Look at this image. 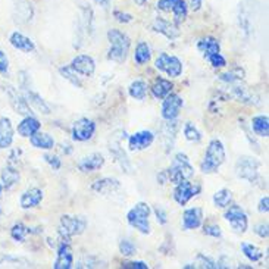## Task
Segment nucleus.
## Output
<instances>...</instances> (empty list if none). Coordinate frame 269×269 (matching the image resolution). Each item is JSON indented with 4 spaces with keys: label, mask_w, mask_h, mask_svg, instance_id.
<instances>
[{
    "label": "nucleus",
    "mask_w": 269,
    "mask_h": 269,
    "mask_svg": "<svg viewBox=\"0 0 269 269\" xmlns=\"http://www.w3.org/2000/svg\"><path fill=\"white\" fill-rule=\"evenodd\" d=\"M260 161L252 156H241L237 164H235V174L238 178L246 180L252 186H256L259 188L266 187V183L263 180V176L260 175L259 169H260Z\"/></svg>",
    "instance_id": "nucleus-1"
},
{
    "label": "nucleus",
    "mask_w": 269,
    "mask_h": 269,
    "mask_svg": "<svg viewBox=\"0 0 269 269\" xmlns=\"http://www.w3.org/2000/svg\"><path fill=\"white\" fill-rule=\"evenodd\" d=\"M107 40L110 43V49L107 52V59L118 62V63L125 62V59L128 56L129 46H131V40H129L128 35L117 28H112L107 31Z\"/></svg>",
    "instance_id": "nucleus-2"
},
{
    "label": "nucleus",
    "mask_w": 269,
    "mask_h": 269,
    "mask_svg": "<svg viewBox=\"0 0 269 269\" xmlns=\"http://www.w3.org/2000/svg\"><path fill=\"white\" fill-rule=\"evenodd\" d=\"M168 181H171L172 184H180L186 180H190L194 176V166L190 164V159L186 153L180 152L176 153L174 158V162L171 165L169 169L165 171Z\"/></svg>",
    "instance_id": "nucleus-3"
},
{
    "label": "nucleus",
    "mask_w": 269,
    "mask_h": 269,
    "mask_svg": "<svg viewBox=\"0 0 269 269\" xmlns=\"http://www.w3.org/2000/svg\"><path fill=\"white\" fill-rule=\"evenodd\" d=\"M225 162V147L221 140H212L208 144L205 153V159L200 164V169L203 174H213L219 169V166Z\"/></svg>",
    "instance_id": "nucleus-4"
},
{
    "label": "nucleus",
    "mask_w": 269,
    "mask_h": 269,
    "mask_svg": "<svg viewBox=\"0 0 269 269\" xmlns=\"http://www.w3.org/2000/svg\"><path fill=\"white\" fill-rule=\"evenodd\" d=\"M87 227V221L82 216H71L63 215L60 218V227H59V238L60 241L70 243L74 235H80L84 233Z\"/></svg>",
    "instance_id": "nucleus-5"
},
{
    "label": "nucleus",
    "mask_w": 269,
    "mask_h": 269,
    "mask_svg": "<svg viewBox=\"0 0 269 269\" xmlns=\"http://www.w3.org/2000/svg\"><path fill=\"white\" fill-rule=\"evenodd\" d=\"M149 216H150V208L146 203H137L131 211L127 213V221L128 223L140 231L141 234H149L150 233V223H149Z\"/></svg>",
    "instance_id": "nucleus-6"
},
{
    "label": "nucleus",
    "mask_w": 269,
    "mask_h": 269,
    "mask_svg": "<svg viewBox=\"0 0 269 269\" xmlns=\"http://www.w3.org/2000/svg\"><path fill=\"white\" fill-rule=\"evenodd\" d=\"M223 218L230 222L231 228L238 234H244L249 228V218H247L246 212L243 211L238 205H231L228 206V209L225 211Z\"/></svg>",
    "instance_id": "nucleus-7"
},
{
    "label": "nucleus",
    "mask_w": 269,
    "mask_h": 269,
    "mask_svg": "<svg viewBox=\"0 0 269 269\" xmlns=\"http://www.w3.org/2000/svg\"><path fill=\"white\" fill-rule=\"evenodd\" d=\"M156 70L165 72L171 78H178L183 74V63L176 56H171L168 53H161L154 60Z\"/></svg>",
    "instance_id": "nucleus-8"
},
{
    "label": "nucleus",
    "mask_w": 269,
    "mask_h": 269,
    "mask_svg": "<svg viewBox=\"0 0 269 269\" xmlns=\"http://www.w3.org/2000/svg\"><path fill=\"white\" fill-rule=\"evenodd\" d=\"M3 90L9 99V103H11L12 109L18 114V115H23V117H28V115H33L31 112V106L27 103L25 97L23 93H19L15 87L12 85H3Z\"/></svg>",
    "instance_id": "nucleus-9"
},
{
    "label": "nucleus",
    "mask_w": 269,
    "mask_h": 269,
    "mask_svg": "<svg viewBox=\"0 0 269 269\" xmlns=\"http://www.w3.org/2000/svg\"><path fill=\"white\" fill-rule=\"evenodd\" d=\"M201 191V186L200 184H193L190 183V180H186L180 184H176L175 190H174V200L180 206H186L190 200L194 196H197Z\"/></svg>",
    "instance_id": "nucleus-10"
},
{
    "label": "nucleus",
    "mask_w": 269,
    "mask_h": 269,
    "mask_svg": "<svg viewBox=\"0 0 269 269\" xmlns=\"http://www.w3.org/2000/svg\"><path fill=\"white\" fill-rule=\"evenodd\" d=\"M96 132V122L88 118H80L78 121L74 122L71 134L72 140L75 141H88Z\"/></svg>",
    "instance_id": "nucleus-11"
},
{
    "label": "nucleus",
    "mask_w": 269,
    "mask_h": 269,
    "mask_svg": "<svg viewBox=\"0 0 269 269\" xmlns=\"http://www.w3.org/2000/svg\"><path fill=\"white\" fill-rule=\"evenodd\" d=\"M184 105L183 99L178 96V94L169 93L164 99V103H162V118L165 121H172L176 119L180 115V110Z\"/></svg>",
    "instance_id": "nucleus-12"
},
{
    "label": "nucleus",
    "mask_w": 269,
    "mask_h": 269,
    "mask_svg": "<svg viewBox=\"0 0 269 269\" xmlns=\"http://www.w3.org/2000/svg\"><path fill=\"white\" fill-rule=\"evenodd\" d=\"M153 141H154V134L152 131L141 129V131H137V132L129 136L128 147L131 152H140V150L150 147Z\"/></svg>",
    "instance_id": "nucleus-13"
},
{
    "label": "nucleus",
    "mask_w": 269,
    "mask_h": 269,
    "mask_svg": "<svg viewBox=\"0 0 269 269\" xmlns=\"http://www.w3.org/2000/svg\"><path fill=\"white\" fill-rule=\"evenodd\" d=\"M71 68L75 71L77 74H80L82 77H92L96 71V63L94 59L88 55H78L77 58L72 59L71 62Z\"/></svg>",
    "instance_id": "nucleus-14"
},
{
    "label": "nucleus",
    "mask_w": 269,
    "mask_h": 269,
    "mask_svg": "<svg viewBox=\"0 0 269 269\" xmlns=\"http://www.w3.org/2000/svg\"><path fill=\"white\" fill-rule=\"evenodd\" d=\"M74 265V255L71 250L70 243L66 241H59L58 244V256L55 260V269H70Z\"/></svg>",
    "instance_id": "nucleus-15"
},
{
    "label": "nucleus",
    "mask_w": 269,
    "mask_h": 269,
    "mask_svg": "<svg viewBox=\"0 0 269 269\" xmlns=\"http://www.w3.org/2000/svg\"><path fill=\"white\" fill-rule=\"evenodd\" d=\"M43 197L44 196H43V191L40 188H28V190L24 191L23 194H21V197H19V206L23 209H25V211L34 209V208H37L43 201Z\"/></svg>",
    "instance_id": "nucleus-16"
},
{
    "label": "nucleus",
    "mask_w": 269,
    "mask_h": 269,
    "mask_svg": "<svg viewBox=\"0 0 269 269\" xmlns=\"http://www.w3.org/2000/svg\"><path fill=\"white\" fill-rule=\"evenodd\" d=\"M34 9L28 0H18L13 8V19L18 24H27L33 19Z\"/></svg>",
    "instance_id": "nucleus-17"
},
{
    "label": "nucleus",
    "mask_w": 269,
    "mask_h": 269,
    "mask_svg": "<svg viewBox=\"0 0 269 269\" xmlns=\"http://www.w3.org/2000/svg\"><path fill=\"white\" fill-rule=\"evenodd\" d=\"M230 85H231V94L230 96H233L238 102H241L244 105H256L258 103V97L255 96V93L250 88L241 85L240 82L230 84Z\"/></svg>",
    "instance_id": "nucleus-18"
},
{
    "label": "nucleus",
    "mask_w": 269,
    "mask_h": 269,
    "mask_svg": "<svg viewBox=\"0 0 269 269\" xmlns=\"http://www.w3.org/2000/svg\"><path fill=\"white\" fill-rule=\"evenodd\" d=\"M40 128H41L40 121L35 117H33V115H28V117H24L23 121L18 124L16 131L24 139H30L33 134H35L37 131H40Z\"/></svg>",
    "instance_id": "nucleus-19"
},
{
    "label": "nucleus",
    "mask_w": 269,
    "mask_h": 269,
    "mask_svg": "<svg viewBox=\"0 0 269 269\" xmlns=\"http://www.w3.org/2000/svg\"><path fill=\"white\" fill-rule=\"evenodd\" d=\"M105 165V158L100 153H92L85 158H82L78 162V169L81 172H94L97 169H100Z\"/></svg>",
    "instance_id": "nucleus-20"
},
{
    "label": "nucleus",
    "mask_w": 269,
    "mask_h": 269,
    "mask_svg": "<svg viewBox=\"0 0 269 269\" xmlns=\"http://www.w3.org/2000/svg\"><path fill=\"white\" fill-rule=\"evenodd\" d=\"M23 94H24V97H25V100H27V103H28L30 106H33L37 112L44 114V115H49V114H50V107H49V105H47L46 102L41 99V96H40V94L33 92V90H31V88H28V87L23 88Z\"/></svg>",
    "instance_id": "nucleus-21"
},
{
    "label": "nucleus",
    "mask_w": 269,
    "mask_h": 269,
    "mask_svg": "<svg viewBox=\"0 0 269 269\" xmlns=\"http://www.w3.org/2000/svg\"><path fill=\"white\" fill-rule=\"evenodd\" d=\"M203 222V211L200 208H190L183 213V228L196 230Z\"/></svg>",
    "instance_id": "nucleus-22"
},
{
    "label": "nucleus",
    "mask_w": 269,
    "mask_h": 269,
    "mask_svg": "<svg viewBox=\"0 0 269 269\" xmlns=\"http://www.w3.org/2000/svg\"><path fill=\"white\" fill-rule=\"evenodd\" d=\"M19 181V171L15 165L8 164L0 174V183L3 186V190H11L13 188Z\"/></svg>",
    "instance_id": "nucleus-23"
},
{
    "label": "nucleus",
    "mask_w": 269,
    "mask_h": 269,
    "mask_svg": "<svg viewBox=\"0 0 269 269\" xmlns=\"http://www.w3.org/2000/svg\"><path fill=\"white\" fill-rule=\"evenodd\" d=\"M13 143V125L11 118H0V149H9Z\"/></svg>",
    "instance_id": "nucleus-24"
},
{
    "label": "nucleus",
    "mask_w": 269,
    "mask_h": 269,
    "mask_svg": "<svg viewBox=\"0 0 269 269\" xmlns=\"http://www.w3.org/2000/svg\"><path fill=\"white\" fill-rule=\"evenodd\" d=\"M9 41H11L12 47H15L16 50H21L24 53H33L35 50L34 41L30 37L19 33V31L12 33L11 37H9Z\"/></svg>",
    "instance_id": "nucleus-25"
},
{
    "label": "nucleus",
    "mask_w": 269,
    "mask_h": 269,
    "mask_svg": "<svg viewBox=\"0 0 269 269\" xmlns=\"http://www.w3.org/2000/svg\"><path fill=\"white\" fill-rule=\"evenodd\" d=\"M152 28L156 33L165 35L169 40H175V38L180 37V30L176 28L174 24H171L169 21L164 19V18H156Z\"/></svg>",
    "instance_id": "nucleus-26"
},
{
    "label": "nucleus",
    "mask_w": 269,
    "mask_h": 269,
    "mask_svg": "<svg viewBox=\"0 0 269 269\" xmlns=\"http://www.w3.org/2000/svg\"><path fill=\"white\" fill-rule=\"evenodd\" d=\"M176 131H178V122L175 119L172 121H166L164 127H162V139H164V144H165V150L169 152L172 150V146H174V141H175L176 137Z\"/></svg>",
    "instance_id": "nucleus-27"
},
{
    "label": "nucleus",
    "mask_w": 269,
    "mask_h": 269,
    "mask_svg": "<svg viewBox=\"0 0 269 269\" xmlns=\"http://www.w3.org/2000/svg\"><path fill=\"white\" fill-rule=\"evenodd\" d=\"M119 187H121V184L115 178H102V180H97L96 183L92 184V190L99 194H110V193L117 191Z\"/></svg>",
    "instance_id": "nucleus-28"
},
{
    "label": "nucleus",
    "mask_w": 269,
    "mask_h": 269,
    "mask_svg": "<svg viewBox=\"0 0 269 269\" xmlns=\"http://www.w3.org/2000/svg\"><path fill=\"white\" fill-rule=\"evenodd\" d=\"M172 88H174V84L169 81V80H165L162 77H158L154 82L152 84V87H150V90H152V94L154 99H165L168 94L172 92Z\"/></svg>",
    "instance_id": "nucleus-29"
},
{
    "label": "nucleus",
    "mask_w": 269,
    "mask_h": 269,
    "mask_svg": "<svg viewBox=\"0 0 269 269\" xmlns=\"http://www.w3.org/2000/svg\"><path fill=\"white\" fill-rule=\"evenodd\" d=\"M197 49L205 55V58H209L211 55L221 52V44L215 37H203L197 41Z\"/></svg>",
    "instance_id": "nucleus-30"
},
{
    "label": "nucleus",
    "mask_w": 269,
    "mask_h": 269,
    "mask_svg": "<svg viewBox=\"0 0 269 269\" xmlns=\"http://www.w3.org/2000/svg\"><path fill=\"white\" fill-rule=\"evenodd\" d=\"M30 143L33 144V147L41 149V150H50L55 146L53 137L50 134H47V132H41V131H37L35 134H33L30 137Z\"/></svg>",
    "instance_id": "nucleus-31"
},
{
    "label": "nucleus",
    "mask_w": 269,
    "mask_h": 269,
    "mask_svg": "<svg viewBox=\"0 0 269 269\" xmlns=\"http://www.w3.org/2000/svg\"><path fill=\"white\" fill-rule=\"evenodd\" d=\"M109 150H110V154L115 158V161L118 162V165H119L127 174H131V171H132V165L129 162L127 153L121 149V146H119L118 143H115V144H112V146L109 147Z\"/></svg>",
    "instance_id": "nucleus-32"
},
{
    "label": "nucleus",
    "mask_w": 269,
    "mask_h": 269,
    "mask_svg": "<svg viewBox=\"0 0 269 269\" xmlns=\"http://www.w3.org/2000/svg\"><path fill=\"white\" fill-rule=\"evenodd\" d=\"M252 131L258 137H268L269 136V118L266 115H258L252 119Z\"/></svg>",
    "instance_id": "nucleus-33"
},
{
    "label": "nucleus",
    "mask_w": 269,
    "mask_h": 269,
    "mask_svg": "<svg viewBox=\"0 0 269 269\" xmlns=\"http://www.w3.org/2000/svg\"><path fill=\"white\" fill-rule=\"evenodd\" d=\"M152 58V50L150 46L146 41H140L136 46V52H134V60L137 65H146Z\"/></svg>",
    "instance_id": "nucleus-34"
},
{
    "label": "nucleus",
    "mask_w": 269,
    "mask_h": 269,
    "mask_svg": "<svg viewBox=\"0 0 269 269\" xmlns=\"http://www.w3.org/2000/svg\"><path fill=\"white\" fill-rule=\"evenodd\" d=\"M244 75H246V72L243 68H240V66H235L233 70L227 71V72H223L219 75V80L223 82H227V84H235V82H241L244 80Z\"/></svg>",
    "instance_id": "nucleus-35"
},
{
    "label": "nucleus",
    "mask_w": 269,
    "mask_h": 269,
    "mask_svg": "<svg viewBox=\"0 0 269 269\" xmlns=\"http://www.w3.org/2000/svg\"><path fill=\"white\" fill-rule=\"evenodd\" d=\"M233 201V193L228 188H222L213 194V205L216 208H228Z\"/></svg>",
    "instance_id": "nucleus-36"
},
{
    "label": "nucleus",
    "mask_w": 269,
    "mask_h": 269,
    "mask_svg": "<svg viewBox=\"0 0 269 269\" xmlns=\"http://www.w3.org/2000/svg\"><path fill=\"white\" fill-rule=\"evenodd\" d=\"M128 93L132 99H136V100H143V99L146 97V94H147V85H146V82L141 81V80L132 81L129 84Z\"/></svg>",
    "instance_id": "nucleus-37"
},
{
    "label": "nucleus",
    "mask_w": 269,
    "mask_h": 269,
    "mask_svg": "<svg viewBox=\"0 0 269 269\" xmlns=\"http://www.w3.org/2000/svg\"><path fill=\"white\" fill-rule=\"evenodd\" d=\"M241 252L250 262H259L263 258V252L252 243H241Z\"/></svg>",
    "instance_id": "nucleus-38"
},
{
    "label": "nucleus",
    "mask_w": 269,
    "mask_h": 269,
    "mask_svg": "<svg viewBox=\"0 0 269 269\" xmlns=\"http://www.w3.org/2000/svg\"><path fill=\"white\" fill-rule=\"evenodd\" d=\"M28 235V227L23 222H16L11 228V237L16 243H25Z\"/></svg>",
    "instance_id": "nucleus-39"
},
{
    "label": "nucleus",
    "mask_w": 269,
    "mask_h": 269,
    "mask_svg": "<svg viewBox=\"0 0 269 269\" xmlns=\"http://www.w3.org/2000/svg\"><path fill=\"white\" fill-rule=\"evenodd\" d=\"M172 13H174V18H175V23L180 24L183 21H186L188 13V8L186 0H178L175 3V6L172 8Z\"/></svg>",
    "instance_id": "nucleus-40"
},
{
    "label": "nucleus",
    "mask_w": 269,
    "mask_h": 269,
    "mask_svg": "<svg viewBox=\"0 0 269 269\" xmlns=\"http://www.w3.org/2000/svg\"><path fill=\"white\" fill-rule=\"evenodd\" d=\"M59 72H60V75H62L65 80H68L72 85H75V87H78V88L82 87V82L81 80L78 78V74L72 70L71 66H62V68H59Z\"/></svg>",
    "instance_id": "nucleus-41"
},
{
    "label": "nucleus",
    "mask_w": 269,
    "mask_h": 269,
    "mask_svg": "<svg viewBox=\"0 0 269 269\" xmlns=\"http://www.w3.org/2000/svg\"><path fill=\"white\" fill-rule=\"evenodd\" d=\"M184 136L188 141H200L201 140V132H200L197 127L193 122H186L184 125Z\"/></svg>",
    "instance_id": "nucleus-42"
},
{
    "label": "nucleus",
    "mask_w": 269,
    "mask_h": 269,
    "mask_svg": "<svg viewBox=\"0 0 269 269\" xmlns=\"http://www.w3.org/2000/svg\"><path fill=\"white\" fill-rule=\"evenodd\" d=\"M203 233L213 238H221L222 237V230L218 223H205L203 225Z\"/></svg>",
    "instance_id": "nucleus-43"
},
{
    "label": "nucleus",
    "mask_w": 269,
    "mask_h": 269,
    "mask_svg": "<svg viewBox=\"0 0 269 269\" xmlns=\"http://www.w3.org/2000/svg\"><path fill=\"white\" fill-rule=\"evenodd\" d=\"M196 262H197V265H199L200 268H208V269L218 268L216 262H215L212 258H209V256L203 255V253H199V255L196 256Z\"/></svg>",
    "instance_id": "nucleus-44"
},
{
    "label": "nucleus",
    "mask_w": 269,
    "mask_h": 269,
    "mask_svg": "<svg viewBox=\"0 0 269 269\" xmlns=\"http://www.w3.org/2000/svg\"><path fill=\"white\" fill-rule=\"evenodd\" d=\"M119 252L124 256H132V255H136L137 249L134 246V243H131L129 240H121V243H119Z\"/></svg>",
    "instance_id": "nucleus-45"
},
{
    "label": "nucleus",
    "mask_w": 269,
    "mask_h": 269,
    "mask_svg": "<svg viewBox=\"0 0 269 269\" xmlns=\"http://www.w3.org/2000/svg\"><path fill=\"white\" fill-rule=\"evenodd\" d=\"M208 59H209V62H211V65L213 68H223V66L227 65V60H225V58L221 55V52H219V53H215V55H211Z\"/></svg>",
    "instance_id": "nucleus-46"
},
{
    "label": "nucleus",
    "mask_w": 269,
    "mask_h": 269,
    "mask_svg": "<svg viewBox=\"0 0 269 269\" xmlns=\"http://www.w3.org/2000/svg\"><path fill=\"white\" fill-rule=\"evenodd\" d=\"M121 268L125 269H147L149 265L141 262V260H127V262H122L121 263Z\"/></svg>",
    "instance_id": "nucleus-47"
},
{
    "label": "nucleus",
    "mask_w": 269,
    "mask_h": 269,
    "mask_svg": "<svg viewBox=\"0 0 269 269\" xmlns=\"http://www.w3.org/2000/svg\"><path fill=\"white\" fill-rule=\"evenodd\" d=\"M178 0H158V9L159 11H164V12H171L172 11V8L175 6V3Z\"/></svg>",
    "instance_id": "nucleus-48"
},
{
    "label": "nucleus",
    "mask_w": 269,
    "mask_h": 269,
    "mask_svg": "<svg viewBox=\"0 0 269 269\" xmlns=\"http://www.w3.org/2000/svg\"><path fill=\"white\" fill-rule=\"evenodd\" d=\"M44 161H46L47 164L50 165L55 171H58L60 169V166H62V162H60V159H59L56 154H44V158H43Z\"/></svg>",
    "instance_id": "nucleus-49"
},
{
    "label": "nucleus",
    "mask_w": 269,
    "mask_h": 269,
    "mask_svg": "<svg viewBox=\"0 0 269 269\" xmlns=\"http://www.w3.org/2000/svg\"><path fill=\"white\" fill-rule=\"evenodd\" d=\"M9 72V59L3 50H0V74L6 75Z\"/></svg>",
    "instance_id": "nucleus-50"
},
{
    "label": "nucleus",
    "mask_w": 269,
    "mask_h": 269,
    "mask_svg": "<svg viewBox=\"0 0 269 269\" xmlns=\"http://www.w3.org/2000/svg\"><path fill=\"white\" fill-rule=\"evenodd\" d=\"M256 234L260 237V238H268L269 237V227L268 223H259L255 227V230H253Z\"/></svg>",
    "instance_id": "nucleus-51"
},
{
    "label": "nucleus",
    "mask_w": 269,
    "mask_h": 269,
    "mask_svg": "<svg viewBox=\"0 0 269 269\" xmlns=\"http://www.w3.org/2000/svg\"><path fill=\"white\" fill-rule=\"evenodd\" d=\"M114 16H115V19H117L118 23H121V24H128L132 21V15H129V13H124V12H121V11L114 12Z\"/></svg>",
    "instance_id": "nucleus-52"
},
{
    "label": "nucleus",
    "mask_w": 269,
    "mask_h": 269,
    "mask_svg": "<svg viewBox=\"0 0 269 269\" xmlns=\"http://www.w3.org/2000/svg\"><path fill=\"white\" fill-rule=\"evenodd\" d=\"M153 212H154V215H156V221L161 223V225H165V223L168 222V215H166V212H165L162 208L156 206Z\"/></svg>",
    "instance_id": "nucleus-53"
},
{
    "label": "nucleus",
    "mask_w": 269,
    "mask_h": 269,
    "mask_svg": "<svg viewBox=\"0 0 269 269\" xmlns=\"http://www.w3.org/2000/svg\"><path fill=\"white\" fill-rule=\"evenodd\" d=\"M240 125H241V128L244 129V132H246V137H247V140H249V143H250L252 146H255V149H256V150H258V152H259V144H258V141L255 140V137L252 136V132H250V129L246 128V127H244V124H243V121H241V119H240Z\"/></svg>",
    "instance_id": "nucleus-54"
},
{
    "label": "nucleus",
    "mask_w": 269,
    "mask_h": 269,
    "mask_svg": "<svg viewBox=\"0 0 269 269\" xmlns=\"http://www.w3.org/2000/svg\"><path fill=\"white\" fill-rule=\"evenodd\" d=\"M259 212L260 213H268L269 211V197L268 196H265V197H262L260 201H259Z\"/></svg>",
    "instance_id": "nucleus-55"
},
{
    "label": "nucleus",
    "mask_w": 269,
    "mask_h": 269,
    "mask_svg": "<svg viewBox=\"0 0 269 269\" xmlns=\"http://www.w3.org/2000/svg\"><path fill=\"white\" fill-rule=\"evenodd\" d=\"M201 3H203V0H190V8H191V11H200V9H201Z\"/></svg>",
    "instance_id": "nucleus-56"
},
{
    "label": "nucleus",
    "mask_w": 269,
    "mask_h": 269,
    "mask_svg": "<svg viewBox=\"0 0 269 269\" xmlns=\"http://www.w3.org/2000/svg\"><path fill=\"white\" fill-rule=\"evenodd\" d=\"M158 181L161 183V184H165L166 181H168V176H166V172H161L159 175H158Z\"/></svg>",
    "instance_id": "nucleus-57"
},
{
    "label": "nucleus",
    "mask_w": 269,
    "mask_h": 269,
    "mask_svg": "<svg viewBox=\"0 0 269 269\" xmlns=\"http://www.w3.org/2000/svg\"><path fill=\"white\" fill-rule=\"evenodd\" d=\"M97 5H100L102 8H107L110 5V0H96Z\"/></svg>",
    "instance_id": "nucleus-58"
},
{
    "label": "nucleus",
    "mask_w": 269,
    "mask_h": 269,
    "mask_svg": "<svg viewBox=\"0 0 269 269\" xmlns=\"http://www.w3.org/2000/svg\"><path fill=\"white\" fill-rule=\"evenodd\" d=\"M134 2H136V3H137V5H139V6H144V5H146V2H147V0H134Z\"/></svg>",
    "instance_id": "nucleus-59"
},
{
    "label": "nucleus",
    "mask_w": 269,
    "mask_h": 269,
    "mask_svg": "<svg viewBox=\"0 0 269 269\" xmlns=\"http://www.w3.org/2000/svg\"><path fill=\"white\" fill-rule=\"evenodd\" d=\"M240 268H252V266H249V265H244V263H241V265H240Z\"/></svg>",
    "instance_id": "nucleus-60"
},
{
    "label": "nucleus",
    "mask_w": 269,
    "mask_h": 269,
    "mask_svg": "<svg viewBox=\"0 0 269 269\" xmlns=\"http://www.w3.org/2000/svg\"><path fill=\"white\" fill-rule=\"evenodd\" d=\"M2 194H3V186H2V183H0V197H2Z\"/></svg>",
    "instance_id": "nucleus-61"
}]
</instances>
